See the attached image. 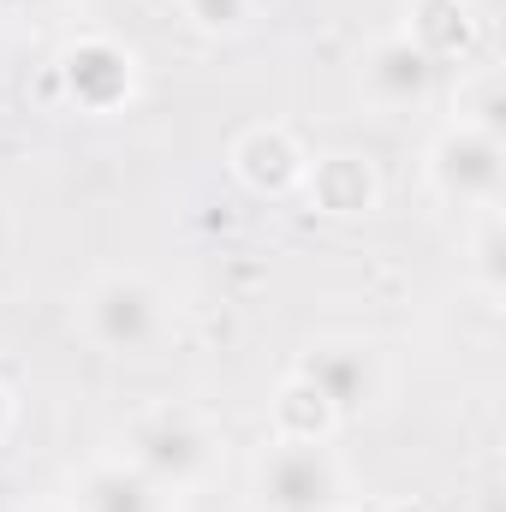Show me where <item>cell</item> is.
<instances>
[{
    "label": "cell",
    "mask_w": 506,
    "mask_h": 512,
    "mask_svg": "<svg viewBox=\"0 0 506 512\" xmlns=\"http://www.w3.org/2000/svg\"><path fill=\"white\" fill-rule=\"evenodd\" d=\"M72 0H0V24L6 18H54V12H66Z\"/></svg>",
    "instance_id": "15"
},
{
    "label": "cell",
    "mask_w": 506,
    "mask_h": 512,
    "mask_svg": "<svg viewBox=\"0 0 506 512\" xmlns=\"http://www.w3.org/2000/svg\"><path fill=\"white\" fill-rule=\"evenodd\" d=\"M381 512H411V507H381Z\"/></svg>",
    "instance_id": "17"
},
{
    "label": "cell",
    "mask_w": 506,
    "mask_h": 512,
    "mask_svg": "<svg viewBox=\"0 0 506 512\" xmlns=\"http://www.w3.org/2000/svg\"><path fill=\"white\" fill-rule=\"evenodd\" d=\"M429 179L453 203L495 209V197H501V137L471 131V126H447L429 143Z\"/></svg>",
    "instance_id": "5"
},
{
    "label": "cell",
    "mask_w": 506,
    "mask_h": 512,
    "mask_svg": "<svg viewBox=\"0 0 506 512\" xmlns=\"http://www.w3.org/2000/svg\"><path fill=\"white\" fill-rule=\"evenodd\" d=\"M292 376H304V382L316 387L328 405H334V417H352V411H364L370 399H376V352L364 346V340H316L304 358H298V370Z\"/></svg>",
    "instance_id": "6"
},
{
    "label": "cell",
    "mask_w": 506,
    "mask_h": 512,
    "mask_svg": "<svg viewBox=\"0 0 506 512\" xmlns=\"http://www.w3.org/2000/svg\"><path fill=\"white\" fill-rule=\"evenodd\" d=\"M126 459L149 477V483H161L167 495H179V489H191V483L209 477L215 441H209V429H203L191 411L161 405V411H143L126 429Z\"/></svg>",
    "instance_id": "3"
},
{
    "label": "cell",
    "mask_w": 506,
    "mask_h": 512,
    "mask_svg": "<svg viewBox=\"0 0 506 512\" xmlns=\"http://www.w3.org/2000/svg\"><path fill=\"white\" fill-rule=\"evenodd\" d=\"M167 328V292L143 274H102L84 292V334L114 358H149Z\"/></svg>",
    "instance_id": "1"
},
{
    "label": "cell",
    "mask_w": 506,
    "mask_h": 512,
    "mask_svg": "<svg viewBox=\"0 0 506 512\" xmlns=\"http://www.w3.org/2000/svg\"><path fill=\"white\" fill-rule=\"evenodd\" d=\"M60 84L84 114H114L137 90V54L114 36H78L60 54Z\"/></svg>",
    "instance_id": "4"
},
{
    "label": "cell",
    "mask_w": 506,
    "mask_h": 512,
    "mask_svg": "<svg viewBox=\"0 0 506 512\" xmlns=\"http://www.w3.org/2000/svg\"><path fill=\"white\" fill-rule=\"evenodd\" d=\"M405 36H411L435 66H441V60L465 54V42H471V12H465V0H417V6H411Z\"/></svg>",
    "instance_id": "11"
},
{
    "label": "cell",
    "mask_w": 506,
    "mask_h": 512,
    "mask_svg": "<svg viewBox=\"0 0 506 512\" xmlns=\"http://www.w3.org/2000/svg\"><path fill=\"white\" fill-rule=\"evenodd\" d=\"M435 60L399 30V36H381L370 42V54L358 60V84H364V96L376 102V108H417L429 90H435Z\"/></svg>",
    "instance_id": "7"
},
{
    "label": "cell",
    "mask_w": 506,
    "mask_h": 512,
    "mask_svg": "<svg viewBox=\"0 0 506 512\" xmlns=\"http://www.w3.org/2000/svg\"><path fill=\"white\" fill-rule=\"evenodd\" d=\"M6 429H12V393L0 387V435H6Z\"/></svg>",
    "instance_id": "16"
},
{
    "label": "cell",
    "mask_w": 506,
    "mask_h": 512,
    "mask_svg": "<svg viewBox=\"0 0 506 512\" xmlns=\"http://www.w3.org/2000/svg\"><path fill=\"white\" fill-rule=\"evenodd\" d=\"M36 512H66V507H36Z\"/></svg>",
    "instance_id": "18"
},
{
    "label": "cell",
    "mask_w": 506,
    "mask_h": 512,
    "mask_svg": "<svg viewBox=\"0 0 506 512\" xmlns=\"http://www.w3.org/2000/svg\"><path fill=\"white\" fill-rule=\"evenodd\" d=\"M334 423H340L334 405L304 382V376H292V382L280 387V399H274V429L280 435H292V441H328Z\"/></svg>",
    "instance_id": "12"
},
{
    "label": "cell",
    "mask_w": 506,
    "mask_h": 512,
    "mask_svg": "<svg viewBox=\"0 0 506 512\" xmlns=\"http://www.w3.org/2000/svg\"><path fill=\"white\" fill-rule=\"evenodd\" d=\"M477 274L489 292H501V221L495 215L483 221V239H477Z\"/></svg>",
    "instance_id": "14"
},
{
    "label": "cell",
    "mask_w": 506,
    "mask_h": 512,
    "mask_svg": "<svg viewBox=\"0 0 506 512\" xmlns=\"http://www.w3.org/2000/svg\"><path fill=\"white\" fill-rule=\"evenodd\" d=\"M72 512H173V495L149 483L131 459H96L78 471Z\"/></svg>",
    "instance_id": "8"
},
{
    "label": "cell",
    "mask_w": 506,
    "mask_h": 512,
    "mask_svg": "<svg viewBox=\"0 0 506 512\" xmlns=\"http://www.w3.org/2000/svg\"><path fill=\"white\" fill-rule=\"evenodd\" d=\"M256 512H340L346 495V477L334 465V453L322 441H292V435H274L256 459L251 477Z\"/></svg>",
    "instance_id": "2"
},
{
    "label": "cell",
    "mask_w": 506,
    "mask_h": 512,
    "mask_svg": "<svg viewBox=\"0 0 506 512\" xmlns=\"http://www.w3.org/2000/svg\"><path fill=\"white\" fill-rule=\"evenodd\" d=\"M256 0H185V12L203 24V30H239L251 18Z\"/></svg>",
    "instance_id": "13"
},
{
    "label": "cell",
    "mask_w": 506,
    "mask_h": 512,
    "mask_svg": "<svg viewBox=\"0 0 506 512\" xmlns=\"http://www.w3.org/2000/svg\"><path fill=\"white\" fill-rule=\"evenodd\" d=\"M304 167H310V155L292 143L286 126H251L233 143V173H239L251 191H262V197L292 191V185L304 179Z\"/></svg>",
    "instance_id": "9"
},
{
    "label": "cell",
    "mask_w": 506,
    "mask_h": 512,
    "mask_svg": "<svg viewBox=\"0 0 506 512\" xmlns=\"http://www.w3.org/2000/svg\"><path fill=\"white\" fill-rule=\"evenodd\" d=\"M304 185H310V197L328 215H364V209H376V173L358 155H322V161H310Z\"/></svg>",
    "instance_id": "10"
}]
</instances>
